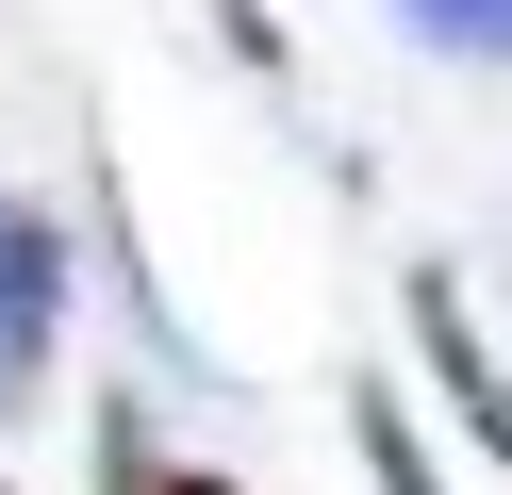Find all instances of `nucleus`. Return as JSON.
Here are the masks:
<instances>
[{"label": "nucleus", "instance_id": "20e7f679", "mask_svg": "<svg viewBox=\"0 0 512 495\" xmlns=\"http://www.w3.org/2000/svg\"><path fill=\"white\" fill-rule=\"evenodd\" d=\"M364 462H380V495H446L430 446H413V413H397V380H364Z\"/></svg>", "mask_w": 512, "mask_h": 495}, {"label": "nucleus", "instance_id": "f257e3e1", "mask_svg": "<svg viewBox=\"0 0 512 495\" xmlns=\"http://www.w3.org/2000/svg\"><path fill=\"white\" fill-rule=\"evenodd\" d=\"M50 330H67V231H50L34 198H0V413H34Z\"/></svg>", "mask_w": 512, "mask_h": 495}, {"label": "nucleus", "instance_id": "39448f33", "mask_svg": "<svg viewBox=\"0 0 512 495\" xmlns=\"http://www.w3.org/2000/svg\"><path fill=\"white\" fill-rule=\"evenodd\" d=\"M149 495H232V479H149Z\"/></svg>", "mask_w": 512, "mask_h": 495}, {"label": "nucleus", "instance_id": "7ed1b4c3", "mask_svg": "<svg viewBox=\"0 0 512 495\" xmlns=\"http://www.w3.org/2000/svg\"><path fill=\"white\" fill-rule=\"evenodd\" d=\"M397 17L430 33L446 66H496V50H512V0H397Z\"/></svg>", "mask_w": 512, "mask_h": 495}, {"label": "nucleus", "instance_id": "f03ea898", "mask_svg": "<svg viewBox=\"0 0 512 495\" xmlns=\"http://www.w3.org/2000/svg\"><path fill=\"white\" fill-rule=\"evenodd\" d=\"M413 347L446 363V413H463L479 446L512 462V380H496V363H479V314H463V281H413Z\"/></svg>", "mask_w": 512, "mask_h": 495}]
</instances>
